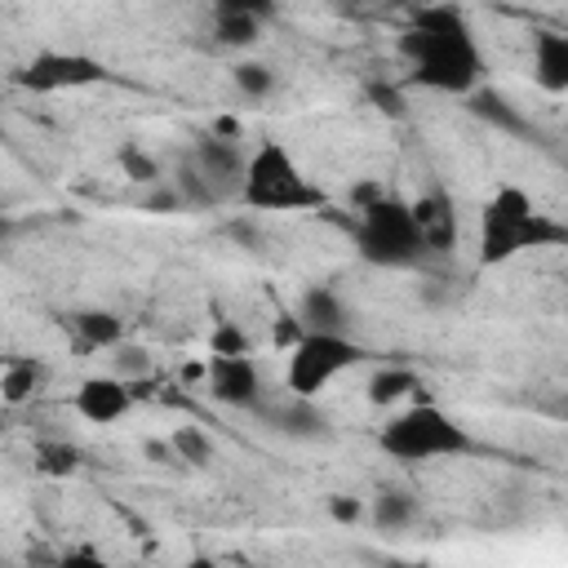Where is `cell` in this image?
Returning <instances> with one entry per match:
<instances>
[{"instance_id": "1", "label": "cell", "mask_w": 568, "mask_h": 568, "mask_svg": "<svg viewBox=\"0 0 568 568\" xmlns=\"http://www.w3.org/2000/svg\"><path fill=\"white\" fill-rule=\"evenodd\" d=\"M395 53L404 62V84L439 98H475L488 75L475 22L448 0L417 4L395 36Z\"/></svg>"}, {"instance_id": "2", "label": "cell", "mask_w": 568, "mask_h": 568, "mask_svg": "<svg viewBox=\"0 0 568 568\" xmlns=\"http://www.w3.org/2000/svg\"><path fill=\"white\" fill-rule=\"evenodd\" d=\"M346 200H351V213H355L351 240H355L359 262H368L377 271H413L430 257L408 195L390 191L377 178H359Z\"/></svg>"}, {"instance_id": "3", "label": "cell", "mask_w": 568, "mask_h": 568, "mask_svg": "<svg viewBox=\"0 0 568 568\" xmlns=\"http://www.w3.org/2000/svg\"><path fill=\"white\" fill-rule=\"evenodd\" d=\"M559 244H568V222L546 213L519 182H501L479 204V217H475V266L479 271H493L524 253H541Z\"/></svg>"}, {"instance_id": "4", "label": "cell", "mask_w": 568, "mask_h": 568, "mask_svg": "<svg viewBox=\"0 0 568 568\" xmlns=\"http://www.w3.org/2000/svg\"><path fill=\"white\" fill-rule=\"evenodd\" d=\"M240 204L253 213H320L328 209V191L297 164V155L284 142L262 138L248 151Z\"/></svg>"}, {"instance_id": "5", "label": "cell", "mask_w": 568, "mask_h": 568, "mask_svg": "<svg viewBox=\"0 0 568 568\" xmlns=\"http://www.w3.org/2000/svg\"><path fill=\"white\" fill-rule=\"evenodd\" d=\"M377 448L395 462H444L475 453V435L435 399H413L404 408H390V417L377 430Z\"/></svg>"}, {"instance_id": "6", "label": "cell", "mask_w": 568, "mask_h": 568, "mask_svg": "<svg viewBox=\"0 0 568 568\" xmlns=\"http://www.w3.org/2000/svg\"><path fill=\"white\" fill-rule=\"evenodd\" d=\"M368 346L355 342L346 328L333 333V328H306L297 346L284 351V390L288 395H306V399H320L342 373L368 364Z\"/></svg>"}, {"instance_id": "7", "label": "cell", "mask_w": 568, "mask_h": 568, "mask_svg": "<svg viewBox=\"0 0 568 568\" xmlns=\"http://www.w3.org/2000/svg\"><path fill=\"white\" fill-rule=\"evenodd\" d=\"M106 80H111V67L84 49H36L9 75V84L27 93H71V89H93Z\"/></svg>"}, {"instance_id": "8", "label": "cell", "mask_w": 568, "mask_h": 568, "mask_svg": "<svg viewBox=\"0 0 568 568\" xmlns=\"http://www.w3.org/2000/svg\"><path fill=\"white\" fill-rule=\"evenodd\" d=\"M204 390L235 413H262L266 408V382L253 355H209L204 364Z\"/></svg>"}, {"instance_id": "9", "label": "cell", "mask_w": 568, "mask_h": 568, "mask_svg": "<svg viewBox=\"0 0 568 568\" xmlns=\"http://www.w3.org/2000/svg\"><path fill=\"white\" fill-rule=\"evenodd\" d=\"M217 200H240V182H244V164H248V151L240 146V138L231 133H200L195 146H191V160H186Z\"/></svg>"}, {"instance_id": "10", "label": "cell", "mask_w": 568, "mask_h": 568, "mask_svg": "<svg viewBox=\"0 0 568 568\" xmlns=\"http://www.w3.org/2000/svg\"><path fill=\"white\" fill-rule=\"evenodd\" d=\"M133 404H138V386L129 377H120L115 368L111 373H89L71 390V408L89 426H115V422H124L133 413Z\"/></svg>"}, {"instance_id": "11", "label": "cell", "mask_w": 568, "mask_h": 568, "mask_svg": "<svg viewBox=\"0 0 568 568\" xmlns=\"http://www.w3.org/2000/svg\"><path fill=\"white\" fill-rule=\"evenodd\" d=\"M528 71H532V84L541 93H568V31H532V44H528Z\"/></svg>"}, {"instance_id": "12", "label": "cell", "mask_w": 568, "mask_h": 568, "mask_svg": "<svg viewBox=\"0 0 568 568\" xmlns=\"http://www.w3.org/2000/svg\"><path fill=\"white\" fill-rule=\"evenodd\" d=\"M62 328H67V337H71L80 351H89V355L115 351V346L124 342V320H120L115 311H106V306L67 311V315H62Z\"/></svg>"}, {"instance_id": "13", "label": "cell", "mask_w": 568, "mask_h": 568, "mask_svg": "<svg viewBox=\"0 0 568 568\" xmlns=\"http://www.w3.org/2000/svg\"><path fill=\"white\" fill-rule=\"evenodd\" d=\"M413 213H417V226L430 253H448L457 244V209L444 186H426L422 195H413Z\"/></svg>"}, {"instance_id": "14", "label": "cell", "mask_w": 568, "mask_h": 568, "mask_svg": "<svg viewBox=\"0 0 568 568\" xmlns=\"http://www.w3.org/2000/svg\"><path fill=\"white\" fill-rule=\"evenodd\" d=\"M257 417H266L280 435H288V439H320V435H328V417L315 408V399H306V395H288L284 390V399L280 404H266Z\"/></svg>"}, {"instance_id": "15", "label": "cell", "mask_w": 568, "mask_h": 568, "mask_svg": "<svg viewBox=\"0 0 568 568\" xmlns=\"http://www.w3.org/2000/svg\"><path fill=\"white\" fill-rule=\"evenodd\" d=\"M297 320L306 328H333V333H342V328H351V306H346V297L333 284H311L297 297Z\"/></svg>"}, {"instance_id": "16", "label": "cell", "mask_w": 568, "mask_h": 568, "mask_svg": "<svg viewBox=\"0 0 568 568\" xmlns=\"http://www.w3.org/2000/svg\"><path fill=\"white\" fill-rule=\"evenodd\" d=\"M417 390H422V377H417L413 368H404V364H382V368H373V377H368V386H364V395H368L373 408H404Z\"/></svg>"}, {"instance_id": "17", "label": "cell", "mask_w": 568, "mask_h": 568, "mask_svg": "<svg viewBox=\"0 0 568 568\" xmlns=\"http://www.w3.org/2000/svg\"><path fill=\"white\" fill-rule=\"evenodd\" d=\"M49 382V368L40 359H9L4 373H0V399L9 408H22L40 395V386Z\"/></svg>"}, {"instance_id": "18", "label": "cell", "mask_w": 568, "mask_h": 568, "mask_svg": "<svg viewBox=\"0 0 568 568\" xmlns=\"http://www.w3.org/2000/svg\"><path fill=\"white\" fill-rule=\"evenodd\" d=\"M413 519H417V501H413L408 493H399V488L373 493V501H368V524H373V528H382V532H404Z\"/></svg>"}, {"instance_id": "19", "label": "cell", "mask_w": 568, "mask_h": 568, "mask_svg": "<svg viewBox=\"0 0 568 568\" xmlns=\"http://www.w3.org/2000/svg\"><path fill=\"white\" fill-rule=\"evenodd\" d=\"M36 470L53 475V479H67V475L80 470V448L71 439H40L36 444Z\"/></svg>"}, {"instance_id": "20", "label": "cell", "mask_w": 568, "mask_h": 568, "mask_svg": "<svg viewBox=\"0 0 568 568\" xmlns=\"http://www.w3.org/2000/svg\"><path fill=\"white\" fill-rule=\"evenodd\" d=\"M231 84H235L248 102H262V98L275 93V71H271L266 62H257V58H240V62L231 67Z\"/></svg>"}, {"instance_id": "21", "label": "cell", "mask_w": 568, "mask_h": 568, "mask_svg": "<svg viewBox=\"0 0 568 568\" xmlns=\"http://www.w3.org/2000/svg\"><path fill=\"white\" fill-rule=\"evenodd\" d=\"M213 36L226 49H248V44H257L262 22L257 18H240V13H213Z\"/></svg>"}, {"instance_id": "22", "label": "cell", "mask_w": 568, "mask_h": 568, "mask_svg": "<svg viewBox=\"0 0 568 568\" xmlns=\"http://www.w3.org/2000/svg\"><path fill=\"white\" fill-rule=\"evenodd\" d=\"M169 444H173V453H178V462L182 466H209L213 462V439L200 430V426H178L173 435H169Z\"/></svg>"}, {"instance_id": "23", "label": "cell", "mask_w": 568, "mask_h": 568, "mask_svg": "<svg viewBox=\"0 0 568 568\" xmlns=\"http://www.w3.org/2000/svg\"><path fill=\"white\" fill-rule=\"evenodd\" d=\"M209 355H253V337L235 320H217L209 333Z\"/></svg>"}, {"instance_id": "24", "label": "cell", "mask_w": 568, "mask_h": 568, "mask_svg": "<svg viewBox=\"0 0 568 568\" xmlns=\"http://www.w3.org/2000/svg\"><path fill=\"white\" fill-rule=\"evenodd\" d=\"M120 169H124L129 182H155V178H160V164H155L146 151H138L133 142L120 146Z\"/></svg>"}, {"instance_id": "25", "label": "cell", "mask_w": 568, "mask_h": 568, "mask_svg": "<svg viewBox=\"0 0 568 568\" xmlns=\"http://www.w3.org/2000/svg\"><path fill=\"white\" fill-rule=\"evenodd\" d=\"M111 355H115V373H120V377H129V382H142V377L151 373V355H146L142 346H129V342H120Z\"/></svg>"}, {"instance_id": "26", "label": "cell", "mask_w": 568, "mask_h": 568, "mask_svg": "<svg viewBox=\"0 0 568 568\" xmlns=\"http://www.w3.org/2000/svg\"><path fill=\"white\" fill-rule=\"evenodd\" d=\"M275 9H280V0H213V13H240V18H257V22L275 18Z\"/></svg>"}, {"instance_id": "27", "label": "cell", "mask_w": 568, "mask_h": 568, "mask_svg": "<svg viewBox=\"0 0 568 568\" xmlns=\"http://www.w3.org/2000/svg\"><path fill=\"white\" fill-rule=\"evenodd\" d=\"M302 333H306V324L297 320V311H293V315H275L271 346H275V351H288V346H297V342H302Z\"/></svg>"}, {"instance_id": "28", "label": "cell", "mask_w": 568, "mask_h": 568, "mask_svg": "<svg viewBox=\"0 0 568 568\" xmlns=\"http://www.w3.org/2000/svg\"><path fill=\"white\" fill-rule=\"evenodd\" d=\"M328 510H333V519H342V524H359V519H368V506H364L359 497H346V493L328 497Z\"/></svg>"}]
</instances>
